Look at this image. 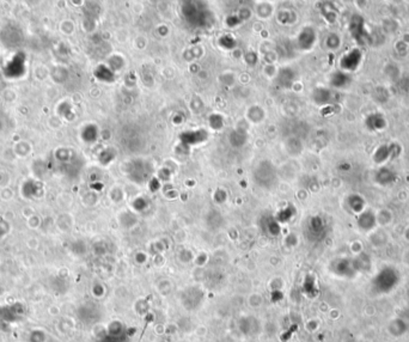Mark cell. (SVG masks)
<instances>
[{
  "mask_svg": "<svg viewBox=\"0 0 409 342\" xmlns=\"http://www.w3.org/2000/svg\"><path fill=\"white\" fill-rule=\"evenodd\" d=\"M363 60L364 55L362 50L359 48H352L340 59V68L342 72H346L348 74L353 73L363 64Z\"/></svg>",
  "mask_w": 409,
  "mask_h": 342,
  "instance_id": "3957f363",
  "label": "cell"
},
{
  "mask_svg": "<svg viewBox=\"0 0 409 342\" xmlns=\"http://www.w3.org/2000/svg\"><path fill=\"white\" fill-rule=\"evenodd\" d=\"M375 179H376V182L378 183V184L387 187V185L393 184V183L395 182L396 179H398V175H396L395 171L390 169V168L382 167L377 171H376Z\"/></svg>",
  "mask_w": 409,
  "mask_h": 342,
  "instance_id": "5b68a950",
  "label": "cell"
},
{
  "mask_svg": "<svg viewBox=\"0 0 409 342\" xmlns=\"http://www.w3.org/2000/svg\"><path fill=\"white\" fill-rule=\"evenodd\" d=\"M358 224H359L360 229L363 230L372 229L375 225V215L370 212L363 213L359 219H358Z\"/></svg>",
  "mask_w": 409,
  "mask_h": 342,
  "instance_id": "ba28073f",
  "label": "cell"
},
{
  "mask_svg": "<svg viewBox=\"0 0 409 342\" xmlns=\"http://www.w3.org/2000/svg\"><path fill=\"white\" fill-rule=\"evenodd\" d=\"M351 76L348 73H346V72H336V73H334L332 76V85L335 86V88L338 89H342L345 88V86H347L348 84L351 83Z\"/></svg>",
  "mask_w": 409,
  "mask_h": 342,
  "instance_id": "8992f818",
  "label": "cell"
},
{
  "mask_svg": "<svg viewBox=\"0 0 409 342\" xmlns=\"http://www.w3.org/2000/svg\"><path fill=\"white\" fill-rule=\"evenodd\" d=\"M348 29L353 37V40L357 42L359 46H368L371 43L372 37L370 35L368 28H366L365 19L360 14H353L350 19Z\"/></svg>",
  "mask_w": 409,
  "mask_h": 342,
  "instance_id": "6da1fadb",
  "label": "cell"
},
{
  "mask_svg": "<svg viewBox=\"0 0 409 342\" xmlns=\"http://www.w3.org/2000/svg\"><path fill=\"white\" fill-rule=\"evenodd\" d=\"M316 40V34L315 31L312 29H305L304 31L302 32V35H300L299 37V42L300 44H302L303 48H305V49H308L314 44V42Z\"/></svg>",
  "mask_w": 409,
  "mask_h": 342,
  "instance_id": "52a82bcc",
  "label": "cell"
},
{
  "mask_svg": "<svg viewBox=\"0 0 409 342\" xmlns=\"http://www.w3.org/2000/svg\"><path fill=\"white\" fill-rule=\"evenodd\" d=\"M350 205L356 212H362L364 209V200L359 195H352L350 197Z\"/></svg>",
  "mask_w": 409,
  "mask_h": 342,
  "instance_id": "9c48e42d",
  "label": "cell"
},
{
  "mask_svg": "<svg viewBox=\"0 0 409 342\" xmlns=\"http://www.w3.org/2000/svg\"><path fill=\"white\" fill-rule=\"evenodd\" d=\"M327 43L329 48H332V49H336V48L340 46V38L336 36V34H332L330 35V37L328 38Z\"/></svg>",
  "mask_w": 409,
  "mask_h": 342,
  "instance_id": "30bf717a",
  "label": "cell"
},
{
  "mask_svg": "<svg viewBox=\"0 0 409 342\" xmlns=\"http://www.w3.org/2000/svg\"><path fill=\"white\" fill-rule=\"evenodd\" d=\"M365 128L370 132H382L387 127V120L380 113H372L364 121Z\"/></svg>",
  "mask_w": 409,
  "mask_h": 342,
  "instance_id": "277c9868",
  "label": "cell"
},
{
  "mask_svg": "<svg viewBox=\"0 0 409 342\" xmlns=\"http://www.w3.org/2000/svg\"><path fill=\"white\" fill-rule=\"evenodd\" d=\"M401 152L402 148L399 144H383V145H380L375 150L374 155H372V160H374L376 164L382 166V164L387 163V162L396 160L401 155Z\"/></svg>",
  "mask_w": 409,
  "mask_h": 342,
  "instance_id": "7a4b0ae2",
  "label": "cell"
}]
</instances>
